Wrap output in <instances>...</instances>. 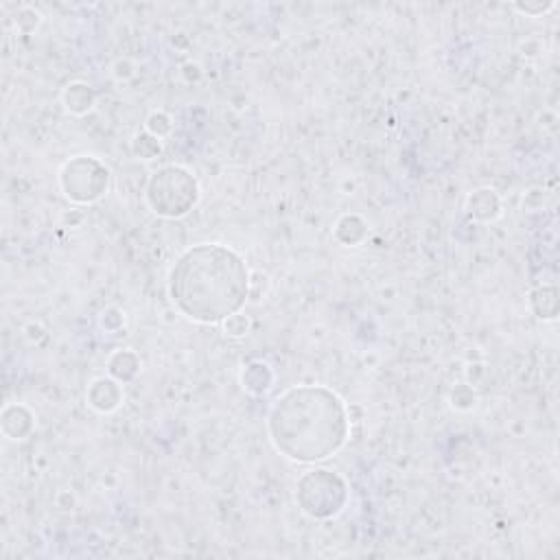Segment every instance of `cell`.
Returning <instances> with one entry per match:
<instances>
[{
    "mask_svg": "<svg viewBox=\"0 0 560 560\" xmlns=\"http://www.w3.org/2000/svg\"><path fill=\"white\" fill-rule=\"evenodd\" d=\"M171 298L197 322H219L236 313L247 295V267L228 247L188 249L171 271Z\"/></svg>",
    "mask_w": 560,
    "mask_h": 560,
    "instance_id": "cell-1",
    "label": "cell"
}]
</instances>
